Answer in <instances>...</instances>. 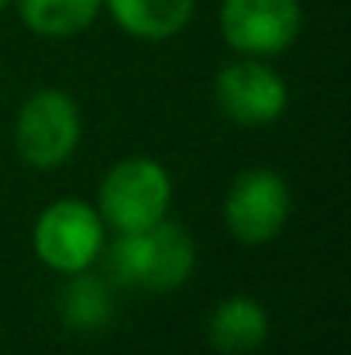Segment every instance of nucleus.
Wrapping results in <instances>:
<instances>
[{"label":"nucleus","mask_w":351,"mask_h":355,"mask_svg":"<svg viewBox=\"0 0 351 355\" xmlns=\"http://www.w3.org/2000/svg\"><path fill=\"white\" fill-rule=\"evenodd\" d=\"M111 276L120 286L152 293L176 290L193 272V241L179 225L155 221L141 232H124L107 252Z\"/></svg>","instance_id":"1"},{"label":"nucleus","mask_w":351,"mask_h":355,"mask_svg":"<svg viewBox=\"0 0 351 355\" xmlns=\"http://www.w3.org/2000/svg\"><path fill=\"white\" fill-rule=\"evenodd\" d=\"M169 200H172V183L155 159H124L100 183L97 214L100 221H107L124 235L162 221Z\"/></svg>","instance_id":"2"},{"label":"nucleus","mask_w":351,"mask_h":355,"mask_svg":"<svg viewBox=\"0 0 351 355\" xmlns=\"http://www.w3.org/2000/svg\"><path fill=\"white\" fill-rule=\"evenodd\" d=\"M14 145H17L21 159L35 169L62 166L80 145L76 101L62 90L31 94L17 114V124H14Z\"/></svg>","instance_id":"3"},{"label":"nucleus","mask_w":351,"mask_h":355,"mask_svg":"<svg viewBox=\"0 0 351 355\" xmlns=\"http://www.w3.org/2000/svg\"><path fill=\"white\" fill-rule=\"evenodd\" d=\"M104 248V221L83 200H55L35 225V252L55 272H83Z\"/></svg>","instance_id":"4"},{"label":"nucleus","mask_w":351,"mask_h":355,"mask_svg":"<svg viewBox=\"0 0 351 355\" xmlns=\"http://www.w3.org/2000/svg\"><path fill=\"white\" fill-rule=\"evenodd\" d=\"M303 28L300 0H224L221 31L234 52L279 55Z\"/></svg>","instance_id":"5"},{"label":"nucleus","mask_w":351,"mask_h":355,"mask_svg":"<svg viewBox=\"0 0 351 355\" xmlns=\"http://www.w3.org/2000/svg\"><path fill=\"white\" fill-rule=\"evenodd\" d=\"M289 218V187L272 169H248L234 180L224 200L228 232L244 245H265Z\"/></svg>","instance_id":"6"},{"label":"nucleus","mask_w":351,"mask_h":355,"mask_svg":"<svg viewBox=\"0 0 351 355\" xmlns=\"http://www.w3.org/2000/svg\"><path fill=\"white\" fill-rule=\"evenodd\" d=\"M214 97L221 104V111L231 121L244 128H258V124H272L286 111V83L279 73H272L262 62H234L228 66L217 83H214Z\"/></svg>","instance_id":"7"},{"label":"nucleus","mask_w":351,"mask_h":355,"mask_svg":"<svg viewBox=\"0 0 351 355\" xmlns=\"http://www.w3.org/2000/svg\"><path fill=\"white\" fill-rule=\"evenodd\" d=\"M207 338L221 355H248L269 338V314L251 297H228L207 324Z\"/></svg>","instance_id":"8"},{"label":"nucleus","mask_w":351,"mask_h":355,"mask_svg":"<svg viewBox=\"0 0 351 355\" xmlns=\"http://www.w3.org/2000/svg\"><path fill=\"white\" fill-rule=\"evenodd\" d=\"M197 0H107L111 17L134 38H172L193 17Z\"/></svg>","instance_id":"9"},{"label":"nucleus","mask_w":351,"mask_h":355,"mask_svg":"<svg viewBox=\"0 0 351 355\" xmlns=\"http://www.w3.org/2000/svg\"><path fill=\"white\" fill-rule=\"evenodd\" d=\"M21 17L31 31L48 38H66L93 24L104 0H17Z\"/></svg>","instance_id":"10"},{"label":"nucleus","mask_w":351,"mask_h":355,"mask_svg":"<svg viewBox=\"0 0 351 355\" xmlns=\"http://www.w3.org/2000/svg\"><path fill=\"white\" fill-rule=\"evenodd\" d=\"M73 276L76 279L66 286V297H62V318L76 331H100L114 314V297L104 279L83 276V272H73Z\"/></svg>","instance_id":"11"},{"label":"nucleus","mask_w":351,"mask_h":355,"mask_svg":"<svg viewBox=\"0 0 351 355\" xmlns=\"http://www.w3.org/2000/svg\"><path fill=\"white\" fill-rule=\"evenodd\" d=\"M3 3H7V0H0V7H3Z\"/></svg>","instance_id":"12"}]
</instances>
